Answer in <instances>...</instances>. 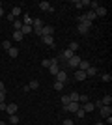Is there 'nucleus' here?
Masks as SVG:
<instances>
[{
	"label": "nucleus",
	"instance_id": "obj_1",
	"mask_svg": "<svg viewBox=\"0 0 112 125\" xmlns=\"http://www.w3.org/2000/svg\"><path fill=\"white\" fill-rule=\"evenodd\" d=\"M41 41L45 43V45H47V47H56V41H54V37L52 36H41Z\"/></svg>",
	"mask_w": 112,
	"mask_h": 125
},
{
	"label": "nucleus",
	"instance_id": "obj_2",
	"mask_svg": "<svg viewBox=\"0 0 112 125\" xmlns=\"http://www.w3.org/2000/svg\"><path fill=\"white\" fill-rule=\"evenodd\" d=\"M67 65H69V67H79V63H80V58L77 56V54H73V56L69 58V60H67Z\"/></svg>",
	"mask_w": 112,
	"mask_h": 125
},
{
	"label": "nucleus",
	"instance_id": "obj_3",
	"mask_svg": "<svg viewBox=\"0 0 112 125\" xmlns=\"http://www.w3.org/2000/svg\"><path fill=\"white\" fill-rule=\"evenodd\" d=\"M99 112H101V116L103 118H108V116H112V108H110V104H103L101 108H99Z\"/></svg>",
	"mask_w": 112,
	"mask_h": 125
},
{
	"label": "nucleus",
	"instance_id": "obj_4",
	"mask_svg": "<svg viewBox=\"0 0 112 125\" xmlns=\"http://www.w3.org/2000/svg\"><path fill=\"white\" fill-rule=\"evenodd\" d=\"M37 6H39V10H43V11H49V13H52V11H54V8H52L51 4H49V2H45V0H43V2H39Z\"/></svg>",
	"mask_w": 112,
	"mask_h": 125
},
{
	"label": "nucleus",
	"instance_id": "obj_5",
	"mask_svg": "<svg viewBox=\"0 0 112 125\" xmlns=\"http://www.w3.org/2000/svg\"><path fill=\"white\" fill-rule=\"evenodd\" d=\"M6 112H8L10 116H13V114H17V112H19V106H17L15 103H11V104H8V106H6Z\"/></svg>",
	"mask_w": 112,
	"mask_h": 125
},
{
	"label": "nucleus",
	"instance_id": "obj_6",
	"mask_svg": "<svg viewBox=\"0 0 112 125\" xmlns=\"http://www.w3.org/2000/svg\"><path fill=\"white\" fill-rule=\"evenodd\" d=\"M65 80H67V73L60 69L58 73H56V82H64V84H65Z\"/></svg>",
	"mask_w": 112,
	"mask_h": 125
},
{
	"label": "nucleus",
	"instance_id": "obj_7",
	"mask_svg": "<svg viewBox=\"0 0 112 125\" xmlns=\"http://www.w3.org/2000/svg\"><path fill=\"white\" fill-rule=\"evenodd\" d=\"M80 108L84 110V112H93V110H95V104L92 103V101H88V103H84L82 106H80Z\"/></svg>",
	"mask_w": 112,
	"mask_h": 125
},
{
	"label": "nucleus",
	"instance_id": "obj_8",
	"mask_svg": "<svg viewBox=\"0 0 112 125\" xmlns=\"http://www.w3.org/2000/svg\"><path fill=\"white\" fill-rule=\"evenodd\" d=\"M79 108H80V104H79V103H69L67 106H64V110H67V112H77Z\"/></svg>",
	"mask_w": 112,
	"mask_h": 125
},
{
	"label": "nucleus",
	"instance_id": "obj_9",
	"mask_svg": "<svg viewBox=\"0 0 112 125\" xmlns=\"http://www.w3.org/2000/svg\"><path fill=\"white\" fill-rule=\"evenodd\" d=\"M41 30H43V36H52V34H54V26L45 24V26L41 28Z\"/></svg>",
	"mask_w": 112,
	"mask_h": 125
},
{
	"label": "nucleus",
	"instance_id": "obj_10",
	"mask_svg": "<svg viewBox=\"0 0 112 125\" xmlns=\"http://www.w3.org/2000/svg\"><path fill=\"white\" fill-rule=\"evenodd\" d=\"M93 13H95V17H105V15H107V8L99 6V8H97V10L93 11Z\"/></svg>",
	"mask_w": 112,
	"mask_h": 125
},
{
	"label": "nucleus",
	"instance_id": "obj_11",
	"mask_svg": "<svg viewBox=\"0 0 112 125\" xmlns=\"http://www.w3.org/2000/svg\"><path fill=\"white\" fill-rule=\"evenodd\" d=\"M84 73H86V77H95V75H97V67H93V65H90V67L86 69Z\"/></svg>",
	"mask_w": 112,
	"mask_h": 125
},
{
	"label": "nucleus",
	"instance_id": "obj_12",
	"mask_svg": "<svg viewBox=\"0 0 112 125\" xmlns=\"http://www.w3.org/2000/svg\"><path fill=\"white\" fill-rule=\"evenodd\" d=\"M90 65H92V63L88 62V60H80V63H79V69H80V71H86V69L90 67Z\"/></svg>",
	"mask_w": 112,
	"mask_h": 125
},
{
	"label": "nucleus",
	"instance_id": "obj_13",
	"mask_svg": "<svg viewBox=\"0 0 112 125\" xmlns=\"http://www.w3.org/2000/svg\"><path fill=\"white\" fill-rule=\"evenodd\" d=\"M32 22H34V19L30 15H26V13H24V17H22V24L24 26H32Z\"/></svg>",
	"mask_w": 112,
	"mask_h": 125
},
{
	"label": "nucleus",
	"instance_id": "obj_14",
	"mask_svg": "<svg viewBox=\"0 0 112 125\" xmlns=\"http://www.w3.org/2000/svg\"><path fill=\"white\" fill-rule=\"evenodd\" d=\"M75 78H77V80H86V73L84 71H80V69H77V73H75Z\"/></svg>",
	"mask_w": 112,
	"mask_h": 125
},
{
	"label": "nucleus",
	"instance_id": "obj_15",
	"mask_svg": "<svg viewBox=\"0 0 112 125\" xmlns=\"http://www.w3.org/2000/svg\"><path fill=\"white\" fill-rule=\"evenodd\" d=\"M77 30H79V34H82V36H86V34L90 32V28H86L84 24H77Z\"/></svg>",
	"mask_w": 112,
	"mask_h": 125
},
{
	"label": "nucleus",
	"instance_id": "obj_16",
	"mask_svg": "<svg viewBox=\"0 0 112 125\" xmlns=\"http://www.w3.org/2000/svg\"><path fill=\"white\" fill-rule=\"evenodd\" d=\"M79 97H80V94H77V92H71L69 94V101L71 103H79Z\"/></svg>",
	"mask_w": 112,
	"mask_h": 125
},
{
	"label": "nucleus",
	"instance_id": "obj_17",
	"mask_svg": "<svg viewBox=\"0 0 112 125\" xmlns=\"http://www.w3.org/2000/svg\"><path fill=\"white\" fill-rule=\"evenodd\" d=\"M21 13H22V10H21V6H15V8H13V10H11V15L15 17V19H17V17H19V15H21Z\"/></svg>",
	"mask_w": 112,
	"mask_h": 125
},
{
	"label": "nucleus",
	"instance_id": "obj_18",
	"mask_svg": "<svg viewBox=\"0 0 112 125\" xmlns=\"http://www.w3.org/2000/svg\"><path fill=\"white\" fill-rule=\"evenodd\" d=\"M22 37H24V36L21 34V30H15V32H13V41H22Z\"/></svg>",
	"mask_w": 112,
	"mask_h": 125
},
{
	"label": "nucleus",
	"instance_id": "obj_19",
	"mask_svg": "<svg viewBox=\"0 0 112 125\" xmlns=\"http://www.w3.org/2000/svg\"><path fill=\"white\" fill-rule=\"evenodd\" d=\"M8 54H10V58H17V56H19V49L11 47L10 51H8Z\"/></svg>",
	"mask_w": 112,
	"mask_h": 125
},
{
	"label": "nucleus",
	"instance_id": "obj_20",
	"mask_svg": "<svg viewBox=\"0 0 112 125\" xmlns=\"http://www.w3.org/2000/svg\"><path fill=\"white\" fill-rule=\"evenodd\" d=\"M32 26H34V28H43V26H45V22H43L41 19H34Z\"/></svg>",
	"mask_w": 112,
	"mask_h": 125
},
{
	"label": "nucleus",
	"instance_id": "obj_21",
	"mask_svg": "<svg viewBox=\"0 0 112 125\" xmlns=\"http://www.w3.org/2000/svg\"><path fill=\"white\" fill-rule=\"evenodd\" d=\"M21 34H22V36H28V34H32V26H24V24H22Z\"/></svg>",
	"mask_w": 112,
	"mask_h": 125
},
{
	"label": "nucleus",
	"instance_id": "obj_22",
	"mask_svg": "<svg viewBox=\"0 0 112 125\" xmlns=\"http://www.w3.org/2000/svg\"><path fill=\"white\" fill-rule=\"evenodd\" d=\"M86 21H90V22H93V21H95V19H97V17H95V13H93V11H88V13H86Z\"/></svg>",
	"mask_w": 112,
	"mask_h": 125
},
{
	"label": "nucleus",
	"instance_id": "obj_23",
	"mask_svg": "<svg viewBox=\"0 0 112 125\" xmlns=\"http://www.w3.org/2000/svg\"><path fill=\"white\" fill-rule=\"evenodd\" d=\"M73 54H75V52H71L69 49H67V51H64V54H62V58H64V62H67V60H69V58L73 56Z\"/></svg>",
	"mask_w": 112,
	"mask_h": 125
},
{
	"label": "nucleus",
	"instance_id": "obj_24",
	"mask_svg": "<svg viewBox=\"0 0 112 125\" xmlns=\"http://www.w3.org/2000/svg\"><path fill=\"white\" fill-rule=\"evenodd\" d=\"M67 49H69L71 52H77V51H79V43H77V41H71V43H69V47H67Z\"/></svg>",
	"mask_w": 112,
	"mask_h": 125
},
{
	"label": "nucleus",
	"instance_id": "obj_25",
	"mask_svg": "<svg viewBox=\"0 0 112 125\" xmlns=\"http://www.w3.org/2000/svg\"><path fill=\"white\" fill-rule=\"evenodd\" d=\"M28 88H30V90H37V88H39V80H30Z\"/></svg>",
	"mask_w": 112,
	"mask_h": 125
},
{
	"label": "nucleus",
	"instance_id": "obj_26",
	"mask_svg": "<svg viewBox=\"0 0 112 125\" xmlns=\"http://www.w3.org/2000/svg\"><path fill=\"white\" fill-rule=\"evenodd\" d=\"M101 103H103V104H107V106H108V104L112 103V95H105V97L101 99Z\"/></svg>",
	"mask_w": 112,
	"mask_h": 125
},
{
	"label": "nucleus",
	"instance_id": "obj_27",
	"mask_svg": "<svg viewBox=\"0 0 112 125\" xmlns=\"http://www.w3.org/2000/svg\"><path fill=\"white\" fill-rule=\"evenodd\" d=\"M2 47H4V51H10L11 49V41L10 39H4V41H2Z\"/></svg>",
	"mask_w": 112,
	"mask_h": 125
},
{
	"label": "nucleus",
	"instance_id": "obj_28",
	"mask_svg": "<svg viewBox=\"0 0 112 125\" xmlns=\"http://www.w3.org/2000/svg\"><path fill=\"white\" fill-rule=\"evenodd\" d=\"M13 28H15V30H21V28H22V21L15 19V21H13Z\"/></svg>",
	"mask_w": 112,
	"mask_h": 125
},
{
	"label": "nucleus",
	"instance_id": "obj_29",
	"mask_svg": "<svg viewBox=\"0 0 112 125\" xmlns=\"http://www.w3.org/2000/svg\"><path fill=\"white\" fill-rule=\"evenodd\" d=\"M90 6H92V11H95V10H97V8H99L101 4H99L97 0H90Z\"/></svg>",
	"mask_w": 112,
	"mask_h": 125
},
{
	"label": "nucleus",
	"instance_id": "obj_30",
	"mask_svg": "<svg viewBox=\"0 0 112 125\" xmlns=\"http://www.w3.org/2000/svg\"><path fill=\"white\" fill-rule=\"evenodd\" d=\"M10 123H13V125H17V123H19V116H17V114H13V116H10Z\"/></svg>",
	"mask_w": 112,
	"mask_h": 125
},
{
	"label": "nucleus",
	"instance_id": "obj_31",
	"mask_svg": "<svg viewBox=\"0 0 112 125\" xmlns=\"http://www.w3.org/2000/svg\"><path fill=\"white\" fill-rule=\"evenodd\" d=\"M69 103H71V101H69V95H62V104H64V106H67Z\"/></svg>",
	"mask_w": 112,
	"mask_h": 125
},
{
	"label": "nucleus",
	"instance_id": "obj_32",
	"mask_svg": "<svg viewBox=\"0 0 112 125\" xmlns=\"http://www.w3.org/2000/svg\"><path fill=\"white\" fill-rule=\"evenodd\" d=\"M56 92H60V90H64V82H54V86H52Z\"/></svg>",
	"mask_w": 112,
	"mask_h": 125
},
{
	"label": "nucleus",
	"instance_id": "obj_33",
	"mask_svg": "<svg viewBox=\"0 0 112 125\" xmlns=\"http://www.w3.org/2000/svg\"><path fill=\"white\" fill-rule=\"evenodd\" d=\"M112 80V75L110 73H103V82H110Z\"/></svg>",
	"mask_w": 112,
	"mask_h": 125
},
{
	"label": "nucleus",
	"instance_id": "obj_34",
	"mask_svg": "<svg viewBox=\"0 0 112 125\" xmlns=\"http://www.w3.org/2000/svg\"><path fill=\"white\" fill-rule=\"evenodd\" d=\"M75 114L79 116V120H82V118H84V116H86V112H84V110H82V108H79V110H77V112H75Z\"/></svg>",
	"mask_w": 112,
	"mask_h": 125
},
{
	"label": "nucleus",
	"instance_id": "obj_35",
	"mask_svg": "<svg viewBox=\"0 0 112 125\" xmlns=\"http://www.w3.org/2000/svg\"><path fill=\"white\" fill-rule=\"evenodd\" d=\"M79 101H80L82 104H84V103H88L90 99H88V95H80V97H79Z\"/></svg>",
	"mask_w": 112,
	"mask_h": 125
},
{
	"label": "nucleus",
	"instance_id": "obj_36",
	"mask_svg": "<svg viewBox=\"0 0 112 125\" xmlns=\"http://www.w3.org/2000/svg\"><path fill=\"white\" fill-rule=\"evenodd\" d=\"M32 32L36 34V36H43V30H41V28H32Z\"/></svg>",
	"mask_w": 112,
	"mask_h": 125
},
{
	"label": "nucleus",
	"instance_id": "obj_37",
	"mask_svg": "<svg viewBox=\"0 0 112 125\" xmlns=\"http://www.w3.org/2000/svg\"><path fill=\"white\" fill-rule=\"evenodd\" d=\"M73 4H75V8H77V10H80V8H82V0H75Z\"/></svg>",
	"mask_w": 112,
	"mask_h": 125
},
{
	"label": "nucleus",
	"instance_id": "obj_38",
	"mask_svg": "<svg viewBox=\"0 0 112 125\" xmlns=\"http://www.w3.org/2000/svg\"><path fill=\"white\" fill-rule=\"evenodd\" d=\"M41 65H43V67H47V69H49V65H51V60H47V58H45V60L41 62Z\"/></svg>",
	"mask_w": 112,
	"mask_h": 125
},
{
	"label": "nucleus",
	"instance_id": "obj_39",
	"mask_svg": "<svg viewBox=\"0 0 112 125\" xmlns=\"http://www.w3.org/2000/svg\"><path fill=\"white\" fill-rule=\"evenodd\" d=\"M6 19H8V21H10V22H11V24H13V21H15V17L11 15V13H8V15H6Z\"/></svg>",
	"mask_w": 112,
	"mask_h": 125
},
{
	"label": "nucleus",
	"instance_id": "obj_40",
	"mask_svg": "<svg viewBox=\"0 0 112 125\" xmlns=\"http://www.w3.org/2000/svg\"><path fill=\"white\" fill-rule=\"evenodd\" d=\"M4 99H6V92H0V103H4Z\"/></svg>",
	"mask_w": 112,
	"mask_h": 125
},
{
	"label": "nucleus",
	"instance_id": "obj_41",
	"mask_svg": "<svg viewBox=\"0 0 112 125\" xmlns=\"http://www.w3.org/2000/svg\"><path fill=\"white\" fill-rule=\"evenodd\" d=\"M64 125H75L73 120H64Z\"/></svg>",
	"mask_w": 112,
	"mask_h": 125
},
{
	"label": "nucleus",
	"instance_id": "obj_42",
	"mask_svg": "<svg viewBox=\"0 0 112 125\" xmlns=\"http://www.w3.org/2000/svg\"><path fill=\"white\" fill-rule=\"evenodd\" d=\"M6 106H8L6 103H0V110H2V112H6Z\"/></svg>",
	"mask_w": 112,
	"mask_h": 125
},
{
	"label": "nucleus",
	"instance_id": "obj_43",
	"mask_svg": "<svg viewBox=\"0 0 112 125\" xmlns=\"http://www.w3.org/2000/svg\"><path fill=\"white\" fill-rule=\"evenodd\" d=\"M0 92H6V86H4V82H0Z\"/></svg>",
	"mask_w": 112,
	"mask_h": 125
},
{
	"label": "nucleus",
	"instance_id": "obj_44",
	"mask_svg": "<svg viewBox=\"0 0 112 125\" xmlns=\"http://www.w3.org/2000/svg\"><path fill=\"white\" fill-rule=\"evenodd\" d=\"M0 17H4V10L2 8H0Z\"/></svg>",
	"mask_w": 112,
	"mask_h": 125
},
{
	"label": "nucleus",
	"instance_id": "obj_45",
	"mask_svg": "<svg viewBox=\"0 0 112 125\" xmlns=\"http://www.w3.org/2000/svg\"><path fill=\"white\" fill-rule=\"evenodd\" d=\"M0 125H6V123H4V121H0Z\"/></svg>",
	"mask_w": 112,
	"mask_h": 125
},
{
	"label": "nucleus",
	"instance_id": "obj_46",
	"mask_svg": "<svg viewBox=\"0 0 112 125\" xmlns=\"http://www.w3.org/2000/svg\"><path fill=\"white\" fill-rule=\"evenodd\" d=\"M95 125H103V123H95Z\"/></svg>",
	"mask_w": 112,
	"mask_h": 125
},
{
	"label": "nucleus",
	"instance_id": "obj_47",
	"mask_svg": "<svg viewBox=\"0 0 112 125\" xmlns=\"http://www.w3.org/2000/svg\"><path fill=\"white\" fill-rule=\"evenodd\" d=\"M0 8H2V2H0Z\"/></svg>",
	"mask_w": 112,
	"mask_h": 125
}]
</instances>
